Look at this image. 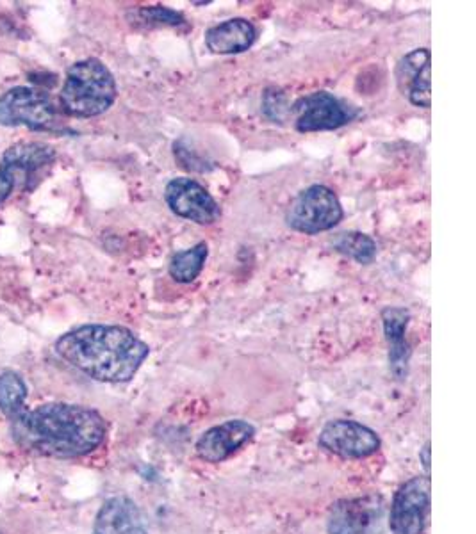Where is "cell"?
I'll return each mask as SVG.
<instances>
[{"instance_id":"obj_3","label":"cell","mask_w":476,"mask_h":534,"mask_svg":"<svg viewBox=\"0 0 476 534\" xmlns=\"http://www.w3.org/2000/svg\"><path fill=\"white\" fill-rule=\"evenodd\" d=\"M116 81L100 59L88 57L68 68L59 93V104L68 116L93 118L109 111L115 104Z\"/></svg>"},{"instance_id":"obj_14","label":"cell","mask_w":476,"mask_h":534,"mask_svg":"<svg viewBox=\"0 0 476 534\" xmlns=\"http://www.w3.org/2000/svg\"><path fill=\"white\" fill-rule=\"evenodd\" d=\"M93 534H148L136 502L129 497H113L100 508Z\"/></svg>"},{"instance_id":"obj_21","label":"cell","mask_w":476,"mask_h":534,"mask_svg":"<svg viewBox=\"0 0 476 534\" xmlns=\"http://www.w3.org/2000/svg\"><path fill=\"white\" fill-rule=\"evenodd\" d=\"M430 50L428 49H416L412 50L411 54L403 57L402 61L398 63L396 68V79H398V86L402 91L409 86L412 77L419 72V68L430 63Z\"/></svg>"},{"instance_id":"obj_10","label":"cell","mask_w":476,"mask_h":534,"mask_svg":"<svg viewBox=\"0 0 476 534\" xmlns=\"http://www.w3.org/2000/svg\"><path fill=\"white\" fill-rule=\"evenodd\" d=\"M318 444L325 451L346 460H361L377 453L380 449V437L361 422L339 419L330 421L321 429Z\"/></svg>"},{"instance_id":"obj_1","label":"cell","mask_w":476,"mask_h":534,"mask_svg":"<svg viewBox=\"0 0 476 534\" xmlns=\"http://www.w3.org/2000/svg\"><path fill=\"white\" fill-rule=\"evenodd\" d=\"M20 447L52 458H79L99 449L107 424L97 410L70 403H47L11 419Z\"/></svg>"},{"instance_id":"obj_17","label":"cell","mask_w":476,"mask_h":534,"mask_svg":"<svg viewBox=\"0 0 476 534\" xmlns=\"http://www.w3.org/2000/svg\"><path fill=\"white\" fill-rule=\"evenodd\" d=\"M27 387L22 376L13 371L0 374V410L9 421L25 410Z\"/></svg>"},{"instance_id":"obj_6","label":"cell","mask_w":476,"mask_h":534,"mask_svg":"<svg viewBox=\"0 0 476 534\" xmlns=\"http://www.w3.org/2000/svg\"><path fill=\"white\" fill-rule=\"evenodd\" d=\"M387 504L378 494L337 501L329 513L330 534H384Z\"/></svg>"},{"instance_id":"obj_23","label":"cell","mask_w":476,"mask_h":534,"mask_svg":"<svg viewBox=\"0 0 476 534\" xmlns=\"http://www.w3.org/2000/svg\"><path fill=\"white\" fill-rule=\"evenodd\" d=\"M13 191H15V187L11 186V182H9L8 178H4L0 175V203L6 202L8 196L11 195Z\"/></svg>"},{"instance_id":"obj_22","label":"cell","mask_w":476,"mask_h":534,"mask_svg":"<svg viewBox=\"0 0 476 534\" xmlns=\"http://www.w3.org/2000/svg\"><path fill=\"white\" fill-rule=\"evenodd\" d=\"M288 97L280 89H266L263 97V113L271 122L282 123L286 120L289 111Z\"/></svg>"},{"instance_id":"obj_18","label":"cell","mask_w":476,"mask_h":534,"mask_svg":"<svg viewBox=\"0 0 476 534\" xmlns=\"http://www.w3.org/2000/svg\"><path fill=\"white\" fill-rule=\"evenodd\" d=\"M334 248L359 264H370L377 257V244L370 235L361 232H345L334 239Z\"/></svg>"},{"instance_id":"obj_20","label":"cell","mask_w":476,"mask_h":534,"mask_svg":"<svg viewBox=\"0 0 476 534\" xmlns=\"http://www.w3.org/2000/svg\"><path fill=\"white\" fill-rule=\"evenodd\" d=\"M136 18L140 20L141 24L148 25V27H182V25H186V18L182 17L181 13L165 8V6L140 8L136 11Z\"/></svg>"},{"instance_id":"obj_8","label":"cell","mask_w":476,"mask_h":534,"mask_svg":"<svg viewBox=\"0 0 476 534\" xmlns=\"http://www.w3.org/2000/svg\"><path fill=\"white\" fill-rule=\"evenodd\" d=\"M293 113L296 130L300 132L336 130L352 122L357 116V111L352 106L334 97L329 91H316L300 98L293 106Z\"/></svg>"},{"instance_id":"obj_15","label":"cell","mask_w":476,"mask_h":534,"mask_svg":"<svg viewBox=\"0 0 476 534\" xmlns=\"http://www.w3.org/2000/svg\"><path fill=\"white\" fill-rule=\"evenodd\" d=\"M257 40L254 24L245 18H230L214 25L206 33L207 49L214 54H241L250 49Z\"/></svg>"},{"instance_id":"obj_7","label":"cell","mask_w":476,"mask_h":534,"mask_svg":"<svg viewBox=\"0 0 476 534\" xmlns=\"http://www.w3.org/2000/svg\"><path fill=\"white\" fill-rule=\"evenodd\" d=\"M430 478L416 476L400 486L389 513V526L394 534H423L430 515Z\"/></svg>"},{"instance_id":"obj_19","label":"cell","mask_w":476,"mask_h":534,"mask_svg":"<svg viewBox=\"0 0 476 534\" xmlns=\"http://www.w3.org/2000/svg\"><path fill=\"white\" fill-rule=\"evenodd\" d=\"M432 63H427L419 72L412 77L409 86H407V95L409 100L416 107L430 109L432 106Z\"/></svg>"},{"instance_id":"obj_9","label":"cell","mask_w":476,"mask_h":534,"mask_svg":"<svg viewBox=\"0 0 476 534\" xmlns=\"http://www.w3.org/2000/svg\"><path fill=\"white\" fill-rule=\"evenodd\" d=\"M168 207L177 216L189 219L197 225H213L220 218V205L206 187L188 177L173 178L165 189Z\"/></svg>"},{"instance_id":"obj_12","label":"cell","mask_w":476,"mask_h":534,"mask_svg":"<svg viewBox=\"0 0 476 534\" xmlns=\"http://www.w3.org/2000/svg\"><path fill=\"white\" fill-rule=\"evenodd\" d=\"M254 437L255 428L250 422L239 419L223 422L220 426L207 429L206 433L198 438V458L207 463L225 462Z\"/></svg>"},{"instance_id":"obj_16","label":"cell","mask_w":476,"mask_h":534,"mask_svg":"<svg viewBox=\"0 0 476 534\" xmlns=\"http://www.w3.org/2000/svg\"><path fill=\"white\" fill-rule=\"evenodd\" d=\"M207 255H209V248L206 243H198L189 250L175 253L168 266L170 276L179 284L195 282L206 266Z\"/></svg>"},{"instance_id":"obj_13","label":"cell","mask_w":476,"mask_h":534,"mask_svg":"<svg viewBox=\"0 0 476 534\" xmlns=\"http://www.w3.org/2000/svg\"><path fill=\"white\" fill-rule=\"evenodd\" d=\"M411 312L402 307H386L382 310V324L389 344V365L396 380H403L409 373L411 346L405 339Z\"/></svg>"},{"instance_id":"obj_4","label":"cell","mask_w":476,"mask_h":534,"mask_svg":"<svg viewBox=\"0 0 476 534\" xmlns=\"http://www.w3.org/2000/svg\"><path fill=\"white\" fill-rule=\"evenodd\" d=\"M0 125L61 132L63 122L45 89L18 86L0 97Z\"/></svg>"},{"instance_id":"obj_5","label":"cell","mask_w":476,"mask_h":534,"mask_svg":"<svg viewBox=\"0 0 476 534\" xmlns=\"http://www.w3.org/2000/svg\"><path fill=\"white\" fill-rule=\"evenodd\" d=\"M343 219V207L336 193L325 186L304 189L289 205L286 221L300 234L327 232Z\"/></svg>"},{"instance_id":"obj_2","label":"cell","mask_w":476,"mask_h":534,"mask_svg":"<svg viewBox=\"0 0 476 534\" xmlns=\"http://www.w3.org/2000/svg\"><path fill=\"white\" fill-rule=\"evenodd\" d=\"M66 364L104 383H127L140 371L150 348L124 326L86 324L56 342Z\"/></svg>"},{"instance_id":"obj_24","label":"cell","mask_w":476,"mask_h":534,"mask_svg":"<svg viewBox=\"0 0 476 534\" xmlns=\"http://www.w3.org/2000/svg\"><path fill=\"white\" fill-rule=\"evenodd\" d=\"M430 453H432V449H430V442H427V444L423 445V449L419 451V460L427 470V476L430 474Z\"/></svg>"},{"instance_id":"obj_11","label":"cell","mask_w":476,"mask_h":534,"mask_svg":"<svg viewBox=\"0 0 476 534\" xmlns=\"http://www.w3.org/2000/svg\"><path fill=\"white\" fill-rule=\"evenodd\" d=\"M56 159V150L54 146L47 145V143H17V145L9 146L6 154L2 157L0 162V175L8 178L11 186L29 187L31 178L38 171L50 166Z\"/></svg>"}]
</instances>
